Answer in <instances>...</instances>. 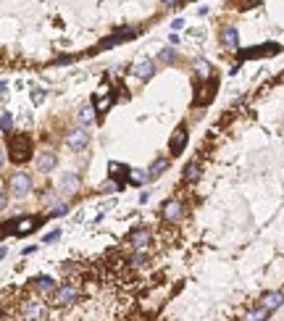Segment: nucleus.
<instances>
[{"label": "nucleus", "instance_id": "19", "mask_svg": "<svg viewBox=\"0 0 284 321\" xmlns=\"http://www.w3.org/2000/svg\"><path fill=\"white\" fill-rule=\"evenodd\" d=\"M79 121L82 124H92L95 121V106H85L79 111Z\"/></svg>", "mask_w": 284, "mask_h": 321}, {"label": "nucleus", "instance_id": "28", "mask_svg": "<svg viewBox=\"0 0 284 321\" xmlns=\"http://www.w3.org/2000/svg\"><path fill=\"white\" fill-rule=\"evenodd\" d=\"M58 237H61V232H58V229H53V232H50V234L45 237V243H55Z\"/></svg>", "mask_w": 284, "mask_h": 321}, {"label": "nucleus", "instance_id": "7", "mask_svg": "<svg viewBox=\"0 0 284 321\" xmlns=\"http://www.w3.org/2000/svg\"><path fill=\"white\" fill-rule=\"evenodd\" d=\"M42 221H45V216H40V219H32V216H27V219L14 221V232H16V234H29V232H34V229H37Z\"/></svg>", "mask_w": 284, "mask_h": 321}, {"label": "nucleus", "instance_id": "12", "mask_svg": "<svg viewBox=\"0 0 284 321\" xmlns=\"http://www.w3.org/2000/svg\"><path fill=\"white\" fill-rule=\"evenodd\" d=\"M129 266H132V269H145L148 266V263H150V256L145 253V250H134V253L132 256H129Z\"/></svg>", "mask_w": 284, "mask_h": 321}, {"label": "nucleus", "instance_id": "24", "mask_svg": "<svg viewBox=\"0 0 284 321\" xmlns=\"http://www.w3.org/2000/svg\"><path fill=\"white\" fill-rule=\"evenodd\" d=\"M108 93H111V87H108V85L103 82V85H100L98 90H95V100H98V98H108Z\"/></svg>", "mask_w": 284, "mask_h": 321}, {"label": "nucleus", "instance_id": "5", "mask_svg": "<svg viewBox=\"0 0 284 321\" xmlns=\"http://www.w3.org/2000/svg\"><path fill=\"white\" fill-rule=\"evenodd\" d=\"M129 243H132L134 250H145L153 243V232H150L148 226H139V229H134V232L129 234Z\"/></svg>", "mask_w": 284, "mask_h": 321}, {"label": "nucleus", "instance_id": "22", "mask_svg": "<svg viewBox=\"0 0 284 321\" xmlns=\"http://www.w3.org/2000/svg\"><path fill=\"white\" fill-rule=\"evenodd\" d=\"M111 103H113V98H100V100H95V111H108Z\"/></svg>", "mask_w": 284, "mask_h": 321}, {"label": "nucleus", "instance_id": "29", "mask_svg": "<svg viewBox=\"0 0 284 321\" xmlns=\"http://www.w3.org/2000/svg\"><path fill=\"white\" fill-rule=\"evenodd\" d=\"M182 27H184V19H174V21H171V29H174V32L182 29Z\"/></svg>", "mask_w": 284, "mask_h": 321}, {"label": "nucleus", "instance_id": "26", "mask_svg": "<svg viewBox=\"0 0 284 321\" xmlns=\"http://www.w3.org/2000/svg\"><path fill=\"white\" fill-rule=\"evenodd\" d=\"M42 100H45L42 90H32V103H42Z\"/></svg>", "mask_w": 284, "mask_h": 321}, {"label": "nucleus", "instance_id": "32", "mask_svg": "<svg viewBox=\"0 0 284 321\" xmlns=\"http://www.w3.org/2000/svg\"><path fill=\"white\" fill-rule=\"evenodd\" d=\"M6 95V82H0V98Z\"/></svg>", "mask_w": 284, "mask_h": 321}, {"label": "nucleus", "instance_id": "23", "mask_svg": "<svg viewBox=\"0 0 284 321\" xmlns=\"http://www.w3.org/2000/svg\"><path fill=\"white\" fill-rule=\"evenodd\" d=\"M11 124H14V116H11V113H3V116H0V129H11Z\"/></svg>", "mask_w": 284, "mask_h": 321}, {"label": "nucleus", "instance_id": "11", "mask_svg": "<svg viewBox=\"0 0 284 321\" xmlns=\"http://www.w3.org/2000/svg\"><path fill=\"white\" fill-rule=\"evenodd\" d=\"M153 74H156V63H153L150 58L137 61V66H134V76H137V79H150Z\"/></svg>", "mask_w": 284, "mask_h": 321}, {"label": "nucleus", "instance_id": "31", "mask_svg": "<svg viewBox=\"0 0 284 321\" xmlns=\"http://www.w3.org/2000/svg\"><path fill=\"white\" fill-rule=\"evenodd\" d=\"M6 203H8V198H6V195H0V211L6 208Z\"/></svg>", "mask_w": 284, "mask_h": 321}, {"label": "nucleus", "instance_id": "10", "mask_svg": "<svg viewBox=\"0 0 284 321\" xmlns=\"http://www.w3.org/2000/svg\"><path fill=\"white\" fill-rule=\"evenodd\" d=\"M200 177H203V169H200V158H195V160H189L187 169H184V182L187 185H195Z\"/></svg>", "mask_w": 284, "mask_h": 321}, {"label": "nucleus", "instance_id": "8", "mask_svg": "<svg viewBox=\"0 0 284 321\" xmlns=\"http://www.w3.org/2000/svg\"><path fill=\"white\" fill-rule=\"evenodd\" d=\"M187 127H179L174 132V137H171V145H169V150H171V155H179L182 150H184V145H187Z\"/></svg>", "mask_w": 284, "mask_h": 321}, {"label": "nucleus", "instance_id": "3", "mask_svg": "<svg viewBox=\"0 0 284 321\" xmlns=\"http://www.w3.org/2000/svg\"><path fill=\"white\" fill-rule=\"evenodd\" d=\"M161 216L169 224H176V221H182V216H184V203L179 198H171V200H166L163 203V208H161Z\"/></svg>", "mask_w": 284, "mask_h": 321}, {"label": "nucleus", "instance_id": "6", "mask_svg": "<svg viewBox=\"0 0 284 321\" xmlns=\"http://www.w3.org/2000/svg\"><path fill=\"white\" fill-rule=\"evenodd\" d=\"M279 53V45L276 42H266V45H258V48H253V50H242L240 55L242 58H263V55H276Z\"/></svg>", "mask_w": 284, "mask_h": 321}, {"label": "nucleus", "instance_id": "9", "mask_svg": "<svg viewBox=\"0 0 284 321\" xmlns=\"http://www.w3.org/2000/svg\"><path fill=\"white\" fill-rule=\"evenodd\" d=\"M221 45L229 50H234L237 45H240V34H237L234 27H221Z\"/></svg>", "mask_w": 284, "mask_h": 321}, {"label": "nucleus", "instance_id": "20", "mask_svg": "<svg viewBox=\"0 0 284 321\" xmlns=\"http://www.w3.org/2000/svg\"><path fill=\"white\" fill-rule=\"evenodd\" d=\"M195 71H197V76L210 79V66H208L205 61H195Z\"/></svg>", "mask_w": 284, "mask_h": 321}, {"label": "nucleus", "instance_id": "30", "mask_svg": "<svg viewBox=\"0 0 284 321\" xmlns=\"http://www.w3.org/2000/svg\"><path fill=\"white\" fill-rule=\"evenodd\" d=\"M174 3H179V0H161V6H166V8H171Z\"/></svg>", "mask_w": 284, "mask_h": 321}, {"label": "nucleus", "instance_id": "35", "mask_svg": "<svg viewBox=\"0 0 284 321\" xmlns=\"http://www.w3.org/2000/svg\"><path fill=\"white\" fill-rule=\"evenodd\" d=\"M179 3H187V0H179Z\"/></svg>", "mask_w": 284, "mask_h": 321}, {"label": "nucleus", "instance_id": "15", "mask_svg": "<svg viewBox=\"0 0 284 321\" xmlns=\"http://www.w3.org/2000/svg\"><path fill=\"white\" fill-rule=\"evenodd\" d=\"M53 166H55V153H42L37 158V169L40 171H50Z\"/></svg>", "mask_w": 284, "mask_h": 321}, {"label": "nucleus", "instance_id": "17", "mask_svg": "<svg viewBox=\"0 0 284 321\" xmlns=\"http://www.w3.org/2000/svg\"><path fill=\"white\" fill-rule=\"evenodd\" d=\"M150 177H148V171H139V169H129V182L132 185H137V187H142L148 182Z\"/></svg>", "mask_w": 284, "mask_h": 321}, {"label": "nucleus", "instance_id": "4", "mask_svg": "<svg viewBox=\"0 0 284 321\" xmlns=\"http://www.w3.org/2000/svg\"><path fill=\"white\" fill-rule=\"evenodd\" d=\"M66 145L71 147V150H85V147L90 145V132H85V129H71L68 132V137H66Z\"/></svg>", "mask_w": 284, "mask_h": 321}, {"label": "nucleus", "instance_id": "16", "mask_svg": "<svg viewBox=\"0 0 284 321\" xmlns=\"http://www.w3.org/2000/svg\"><path fill=\"white\" fill-rule=\"evenodd\" d=\"M77 187H79V177L77 174H66L61 179V190L63 192H77Z\"/></svg>", "mask_w": 284, "mask_h": 321}, {"label": "nucleus", "instance_id": "18", "mask_svg": "<svg viewBox=\"0 0 284 321\" xmlns=\"http://www.w3.org/2000/svg\"><path fill=\"white\" fill-rule=\"evenodd\" d=\"M266 318H268V311H266L263 305H258L255 311H250V313H245V318H242V321H266Z\"/></svg>", "mask_w": 284, "mask_h": 321}, {"label": "nucleus", "instance_id": "27", "mask_svg": "<svg viewBox=\"0 0 284 321\" xmlns=\"http://www.w3.org/2000/svg\"><path fill=\"white\" fill-rule=\"evenodd\" d=\"M189 37H195V40L197 37H205V29H200V27L197 29H189Z\"/></svg>", "mask_w": 284, "mask_h": 321}, {"label": "nucleus", "instance_id": "34", "mask_svg": "<svg viewBox=\"0 0 284 321\" xmlns=\"http://www.w3.org/2000/svg\"><path fill=\"white\" fill-rule=\"evenodd\" d=\"M0 169H3V150H0Z\"/></svg>", "mask_w": 284, "mask_h": 321}, {"label": "nucleus", "instance_id": "25", "mask_svg": "<svg viewBox=\"0 0 284 321\" xmlns=\"http://www.w3.org/2000/svg\"><path fill=\"white\" fill-rule=\"evenodd\" d=\"M68 211V205L66 203H58V205H53V211H50V216H63Z\"/></svg>", "mask_w": 284, "mask_h": 321}, {"label": "nucleus", "instance_id": "14", "mask_svg": "<svg viewBox=\"0 0 284 321\" xmlns=\"http://www.w3.org/2000/svg\"><path fill=\"white\" fill-rule=\"evenodd\" d=\"M166 169H169V158H156V160L150 164V169H148V177H150V179H156V177L163 174Z\"/></svg>", "mask_w": 284, "mask_h": 321}, {"label": "nucleus", "instance_id": "33", "mask_svg": "<svg viewBox=\"0 0 284 321\" xmlns=\"http://www.w3.org/2000/svg\"><path fill=\"white\" fill-rule=\"evenodd\" d=\"M6 258V248H0V261H3Z\"/></svg>", "mask_w": 284, "mask_h": 321}, {"label": "nucleus", "instance_id": "2", "mask_svg": "<svg viewBox=\"0 0 284 321\" xmlns=\"http://www.w3.org/2000/svg\"><path fill=\"white\" fill-rule=\"evenodd\" d=\"M8 190L14 198H27V195L32 192V177L24 174V171H19V174H14L8 179Z\"/></svg>", "mask_w": 284, "mask_h": 321}, {"label": "nucleus", "instance_id": "1", "mask_svg": "<svg viewBox=\"0 0 284 321\" xmlns=\"http://www.w3.org/2000/svg\"><path fill=\"white\" fill-rule=\"evenodd\" d=\"M8 150H11V160L24 164V160L29 158V153H32L29 137H27V134H11V137H8Z\"/></svg>", "mask_w": 284, "mask_h": 321}, {"label": "nucleus", "instance_id": "13", "mask_svg": "<svg viewBox=\"0 0 284 321\" xmlns=\"http://www.w3.org/2000/svg\"><path fill=\"white\" fill-rule=\"evenodd\" d=\"M281 300H284V292H268V295L263 297V303H260V305H263L266 311L271 313V311H276V308L281 305Z\"/></svg>", "mask_w": 284, "mask_h": 321}, {"label": "nucleus", "instance_id": "21", "mask_svg": "<svg viewBox=\"0 0 284 321\" xmlns=\"http://www.w3.org/2000/svg\"><path fill=\"white\" fill-rule=\"evenodd\" d=\"M174 58H176V50H174V48H166V50H161V55H158L161 63H171Z\"/></svg>", "mask_w": 284, "mask_h": 321}]
</instances>
